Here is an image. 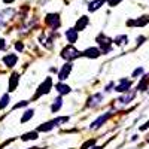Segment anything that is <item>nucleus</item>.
I'll use <instances>...</instances> for the list:
<instances>
[{"label": "nucleus", "instance_id": "a211bd4d", "mask_svg": "<svg viewBox=\"0 0 149 149\" xmlns=\"http://www.w3.org/2000/svg\"><path fill=\"white\" fill-rule=\"evenodd\" d=\"M37 139V131H30L22 136V140H36Z\"/></svg>", "mask_w": 149, "mask_h": 149}, {"label": "nucleus", "instance_id": "aec40b11", "mask_svg": "<svg viewBox=\"0 0 149 149\" xmlns=\"http://www.w3.org/2000/svg\"><path fill=\"white\" fill-rule=\"evenodd\" d=\"M61 97H58V98H55V102H54V104H52V112L55 113V112H58L60 110V107H61Z\"/></svg>", "mask_w": 149, "mask_h": 149}, {"label": "nucleus", "instance_id": "dca6fc26", "mask_svg": "<svg viewBox=\"0 0 149 149\" xmlns=\"http://www.w3.org/2000/svg\"><path fill=\"white\" fill-rule=\"evenodd\" d=\"M57 91L60 94H69L70 93V86L64 85V84H57Z\"/></svg>", "mask_w": 149, "mask_h": 149}, {"label": "nucleus", "instance_id": "2eb2a0df", "mask_svg": "<svg viewBox=\"0 0 149 149\" xmlns=\"http://www.w3.org/2000/svg\"><path fill=\"white\" fill-rule=\"evenodd\" d=\"M104 2H106V0H94V2L90 3V8H88V9H90L91 12H93V10H97L102 5H104Z\"/></svg>", "mask_w": 149, "mask_h": 149}, {"label": "nucleus", "instance_id": "1a4fd4ad", "mask_svg": "<svg viewBox=\"0 0 149 149\" xmlns=\"http://www.w3.org/2000/svg\"><path fill=\"white\" fill-rule=\"evenodd\" d=\"M66 37H67V40H69L70 43L76 42V40H78V30H76V29H69V30L66 31Z\"/></svg>", "mask_w": 149, "mask_h": 149}, {"label": "nucleus", "instance_id": "f257e3e1", "mask_svg": "<svg viewBox=\"0 0 149 149\" xmlns=\"http://www.w3.org/2000/svg\"><path fill=\"white\" fill-rule=\"evenodd\" d=\"M82 54L78 51V49H74L72 45H69V46H66L63 51H61V57H63L64 60H69V61H72V60H74V58H78V57H81Z\"/></svg>", "mask_w": 149, "mask_h": 149}, {"label": "nucleus", "instance_id": "20e7f679", "mask_svg": "<svg viewBox=\"0 0 149 149\" xmlns=\"http://www.w3.org/2000/svg\"><path fill=\"white\" fill-rule=\"evenodd\" d=\"M100 54H102L100 49H97V48H88L82 52L84 57H88V58H97V57H100Z\"/></svg>", "mask_w": 149, "mask_h": 149}, {"label": "nucleus", "instance_id": "4be33fe9", "mask_svg": "<svg viewBox=\"0 0 149 149\" xmlns=\"http://www.w3.org/2000/svg\"><path fill=\"white\" fill-rule=\"evenodd\" d=\"M134 98V93H131L130 95H125V97H122V98H119L118 102H121V103H128L130 100H133Z\"/></svg>", "mask_w": 149, "mask_h": 149}, {"label": "nucleus", "instance_id": "a878e982", "mask_svg": "<svg viewBox=\"0 0 149 149\" xmlns=\"http://www.w3.org/2000/svg\"><path fill=\"white\" fill-rule=\"evenodd\" d=\"M142 73H143V69L140 67V69H137V70H136V72L133 73V76L136 78V76H139V74H142Z\"/></svg>", "mask_w": 149, "mask_h": 149}, {"label": "nucleus", "instance_id": "0eeeda50", "mask_svg": "<svg viewBox=\"0 0 149 149\" xmlns=\"http://www.w3.org/2000/svg\"><path fill=\"white\" fill-rule=\"evenodd\" d=\"M130 86H131V82L130 81H127V79H121V82H119V85H116V91H119V93H125V91H128L130 90Z\"/></svg>", "mask_w": 149, "mask_h": 149}, {"label": "nucleus", "instance_id": "393cba45", "mask_svg": "<svg viewBox=\"0 0 149 149\" xmlns=\"http://www.w3.org/2000/svg\"><path fill=\"white\" fill-rule=\"evenodd\" d=\"M106 2H107V3L110 5V6H116V5H118V3L121 2V0H106Z\"/></svg>", "mask_w": 149, "mask_h": 149}, {"label": "nucleus", "instance_id": "b1692460", "mask_svg": "<svg viewBox=\"0 0 149 149\" xmlns=\"http://www.w3.org/2000/svg\"><path fill=\"white\" fill-rule=\"evenodd\" d=\"M94 143H95V140H94V139H91V140H88V142H85V143L82 145V148H81V149H88V148H90V146H93Z\"/></svg>", "mask_w": 149, "mask_h": 149}, {"label": "nucleus", "instance_id": "7ed1b4c3", "mask_svg": "<svg viewBox=\"0 0 149 149\" xmlns=\"http://www.w3.org/2000/svg\"><path fill=\"white\" fill-rule=\"evenodd\" d=\"M97 42H98V45H102V51L103 52H109L110 51V39L109 37L102 34V36L97 37Z\"/></svg>", "mask_w": 149, "mask_h": 149}, {"label": "nucleus", "instance_id": "4468645a", "mask_svg": "<svg viewBox=\"0 0 149 149\" xmlns=\"http://www.w3.org/2000/svg\"><path fill=\"white\" fill-rule=\"evenodd\" d=\"M102 94H95V95H93L90 100H88V106H95V104H98L102 102Z\"/></svg>", "mask_w": 149, "mask_h": 149}, {"label": "nucleus", "instance_id": "7c9ffc66", "mask_svg": "<svg viewBox=\"0 0 149 149\" xmlns=\"http://www.w3.org/2000/svg\"><path fill=\"white\" fill-rule=\"evenodd\" d=\"M94 149H102V148H94Z\"/></svg>", "mask_w": 149, "mask_h": 149}, {"label": "nucleus", "instance_id": "ddd939ff", "mask_svg": "<svg viewBox=\"0 0 149 149\" xmlns=\"http://www.w3.org/2000/svg\"><path fill=\"white\" fill-rule=\"evenodd\" d=\"M57 125L55 121H51V122H46V124H42V125L37 128V131H49V130H52L54 127Z\"/></svg>", "mask_w": 149, "mask_h": 149}, {"label": "nucleus", "instance_id": "c85d7f7f", "mask_svg": "<svg viewBox=\"0 0 149 149\" xmlns=\"http://www.w3.org/2000/svg\"><path fill=\"white\" fill-rule=\"evenodd\" d=\"M22 43H17V49H18V51H22Z\"/></svg>", "mask_w": 149, "mask_h": 149}, {"label": "nucleus", "instance_id": "f3484780", "mask_svg": "<svg viewBox=\"0 0 149 149\" xmlns=\"http://www.w3.org/2000/svg\"><path fill=\"white\" fill-rule=\"evenodd\" d=\"M86 24H88V18L82 17V18L76 22V30H78V31H79V30H84V29L86 27Z\"/></svg>", "mask_w": 149, "mask_h": 149}, {"label": "nucleus", "instance_id": "9b49d317", "mask_svg": "<svg viewBox=\"0 0 149 149\" xmlns=\"http://www.w3.org/2000/svg\"><path fill=\"white\" fill-rule=\"evenodd\" d=\"M17 55H14V54H9V55H6L5 58H3V61H5V64L6 66H9V67H12V66H15L17 64Z\"/></svg>", "mask_w": 149, "mask_h": 149}, {"label": "nucleus", "instance_id": "c756f323", "mask_svg": "<svg viewBox=\"0 0 149 149\" xmlns=\"http://www.w3.org/2000/svg\"><path fill=\"white\" fill-rule=\"evenodd\" d=\"M3 2H5V3H12L14 0H3Z\"/></svg>", "mask_w": 149, "mask_h": 149}, {"label": "nucleus", "instance_id": "39448f33", "mask_svg": "<svg viewBox=\"0 0 149 149\" xmlns=\"http://www.w3.org/2000/svg\"><path fill=\"white\" fill-rule=\"evenodd\" d=\"M70 72H72V64H70V63H66V64L63 66V69H61V72L58 73V79H60V81L67 79V76H69Z\"/></svg>", "mask_w": 149, "mask_h": 149}, {"label": "nucleus", "instance_id": "423d86ee", "mask_svg": "<svg viewBox=\"0 0 149 149\" xmlns=\"http://www.w3.org/2000/svg\"><path fill=\"white\" fill-rule=\"evenodd\" d=\"M46 24H49L52 29H57V27H60V19H58V15H54V14H51V15H48L46 17Z\"/></svg>", "mask_w": 149, "mask_h": 149}, {"label": "nucleus", "instance_id": "6ab92c4d", "mask_svg": "<svg viewBox=\"0 0 149 149\" xmlns=\"http://www.w3.org/2000/svg\"><path fill=\"white\" fill-rule=\"evenodd\" d=\"M33 115H34V110H33V109L26 110V113H24V116L21 118V122H22V124H24V122H27V121H29V119H30Z\"/></svg>", "mask_w": 149, "mask_h": 149}, {"label": "nucleus", "instance_id": "cd10ccee", "mask_svg": "<svg viewBox=\"0 0 149 149\" xmlns=\"http://www.w3.org/2000/svg\"><path fill=\"white\" fill-rule=\"evenodd\" d=\"M6 48V42L3 40V39H0V51H2V49H5Z\"/></svg>", "mask_w": 149, "mask_h": 149}, {"label": "nucleus", "instance_id": "412c9836", "mask_svg": "<svg viewBox=\"0 0 149 149\" xmlns=\"http://www.w3.org/2000/svg\"><path fill=\"white\" fill-rule=\"evenodd\" d=\"M9 100H10V98H9V95L8 94H5L3 97H2V100H0V109H3L8 103H9Z\"/></svg>", "mask_w": 149, "mask_h": 149}, {"label": "nucleus", "instance_id": "5701e85b", "mask_svg": "<svg viewBox=\"0 0 149 149\" xmlns=\"http://www.w3.org/2000/svg\"><path fill=\"white\" fill-rule=\"evenodd\" d=\"M127 42V36H118L116 39H115V43L116 45H124Z\"/></svg>", "mask_w": 149, "mask_h": 149}, {"label": "nucleus", "instance_id": "9d476101", "mask_svg": "<svg viewBox=\"0 0 149 149\" xmlns=\"http://www.w3.org/2000/svg\"><path fill=\"white\" fill-rule=\"evenodd\" d=\"M149 22V17H142L140 19L136 21H127V26H146Z\"/></svg>", "mask_w": 149, "mask_h": 149}, {"label": "nucleus", "instance_id": "bb28decb", "mask_svg": "<svg viewBox=\"0 0 149 149\" xmlns=\"http://www.w3.org/2000/svg\"><path fill=\"white\" fill-rule=\"evenodd\" d=\"M27 103H29V102H21V103L15 104V107H14V109H18V107H24V106H27Z\"/></svg>", "mask_w": 149, "mask_h": 149}, {"label": "nucleus", "instance_id": "f03ea898", "mask_svg": "<svg viewBox=\"0 0 149 149\" xmlns=\"http://www.w3.org/2000/svg\"><path fill=\"white\" fill-rule=\"evenodd\" d=\"M51 86H52V79H51V78H46V81L39 86V90H37V93H36L34 98L40 97L42 94H48V93H49V90H51Z\"/></svg>", "mask_w": 149, "mask_h": 149}, {"label": "nucleus", "instance_id": "f8f14e48", "mask_svg": "<svg viewBox=\"0 0 149 149\" xmlns=\"http://www.w3.org/2000/svg\"><path fill=\"white\" fill-rule=\"evenodd\" d=\"M17 85H18V74L14 73V74L9 78V93L14 91V90L17 88Z\"/></svg>", "mask_w": 149, "mask_h": 149}, {"label": "nucleus", "instance_id": "6e6552de", "mask_svg": "<svg viewBox=\"0 0 149 149\" xmlns=\"http://www.w3.org/2000/svg\"><path fill=\"white\" fill-rule=\"evenodd\" d=\"M110 115H112V113H106V115H102V116L98 118L97 121H94V122L91 124V128H98L100 125H103V124H104V122H106V121H107V119L110 118Z\"/></svg>", "mask_w": 149, "mask_h": 149}]
</instances>
